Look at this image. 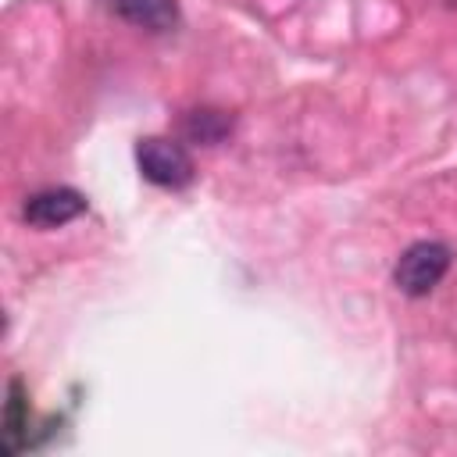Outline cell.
Wrapping results in <instances>:
<instances>
[{
	"label": "cell",
	"instance_id": "obj_1",
	"mask_svg": "<svg viewBox=\"0 0 457 457\" xmlns=\"http://www.w3.org/2000/svg\"><path fill=\"white\" fill-rule=\"evenodd\" d=\"M450 246L436 243V239H421L414 246H407L393 268V282L400 293L407 296H428L450 271Z\"/></svg>",
	"mask_w": 457,
	"mask_h": 457
},
{
	"label": "cell",
	"instance_id": "obj_2",
	"mask_svg": "<svg viewBox=\"0 0 457 457\" xmlns=\"http://www.w3.org/2000/svg\"><path fill=\"white\" fill-rule=\"evenodd\" d=\"M136 164H139L143 179L154 182V186H161V189H182L196 175L189 150L179 139H164V136L139 139L136 143Z\"/></svg>",
	"mask_w": 457,
	"mask_h": 457
},
{
	"label": "cell",
	"instance_id": "obj_3",
	"mask_svg": "<svg viewBox=\"0 0 457 457\" xmlns=\"http://www.w3.org/2000/svg\"><path fill=\"white\" fill-rule=\"evenodd\" d=\"M82 211H86V196L79 189H71V186H50V189H39V193L25 196L21 218L32 228H61V225L75 221Z\"/></svg>",
	"mask_w": 457,
	"mask_h": 457
},
{
	"label": "cell",
	"instance_id": "obj_4",
	"mask_svg": "<svg viewBox=\"0 0 457 457\" xmlns=\"http://www.w3.org/2000/svg\"><path fill=\"white\" fill-rule=\"evenodd\" d=\"M111 11L146 32H171L179 25V4L175 0H111Z\"/></svg>",
	"mask_w": 457,
	"mask_h": 457
},
{
	"label": "cell",
	"instance_id": "obj_5",
	"mask_svg": "<svg viewBox=\"0 0 457 457\" xmlns=\"http://www.w3.org/2000/svg\"><path fill=\"white\" fill-rule=\"evenodd\" d=\"M228 132H232V118L214 107H196V111H186L182 118V136L200 146H218Z\"/></svg>",
	"mask_w": 457,
	"mask_h": 457
},
{
	"label": "cell",
	"instance_id": "obj_6",
	"mask_svg": "<svg viewBox=\"0 0 457 457\" xmlns=\"http://www.w3.org/2000/svg\"><path fill=\"white\" fill-rule=\"evenodd\" d=\"M25 428H29V396L21 378H11L7 386V407H4V453H18L25 443Z\"/></svg>",
	"mask_w": 457,
	"mask_h": 457
}]
</instances>
